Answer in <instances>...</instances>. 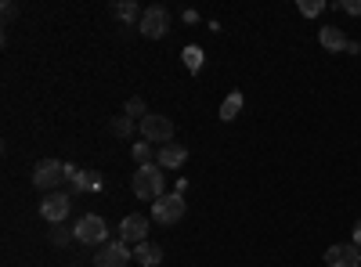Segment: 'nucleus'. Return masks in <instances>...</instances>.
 <instances>
[{"instance_id":"obj_1","label":"nucleus","mask_w":361,"mask_h":267,"mask_svg":"<svg viewBox=\"0 0 361 267\" xmlns=\"http://www.w3.org/2000/svg\"><path fill=\"white\" fill-rule=\"evenodd\" d=\"M130 188H134V195H137L141 202H156V199H163V195H166V173H163V166H159V163H145V166H137Z\"/></svg>"},{"instance_id":"obj_2","label":"nucleus","mask_w":361,"mask_h":267,"mask_svg":"<svg viewBox=\"0 0 361 267\" xmlns=\"http://www.w3.org/2000/svg\"><path fill=\"white\" fill-rule=\"evenodd\" d=\"M66 181V163L62 159H40L37 166H33V185L44 192V195H51V192H58V185Z\"/></svg>"},{"instance_id":"obj_3","label":"nucleus","mask_w":361,"mask_h":267,"mask_svg":"<svg viewBox=\"0 0 361 267\" xmlns=\"http://www.w3.org/2000/svg\"><path fill=\"white\" fill-rule=\"evenodd\" d=\"M76 242L80 246H105L109 242V224L98 213H87L76 221Z\"/></svg>"},{"instance_id":"obj_4","label":"nucleus","mask_w":361,"mask_h":267,"mask_svg":"<svg viewBox=\"0 0 361 267\" xmlns=\"http://www.w3.org/2000/svg\"><path fill=\"white\" fill-rule=\"evenodd\" d=\"M141 137L159 144V148L170 144L173 141V120H170V116H159V112H148L145 120H141Z\"/></svg>"},{"instance_id":"obj_5","label":"nucleus","mask_w":361,"mask_h":267,"mask_svg":"<svg viewBox=\"0 0 361 267\" xmlns=\"http://www.w3.org/2000/svg\"><path fill=\"white\" fill-rule=\"evenodd\" d=\"M137 29H141V37H148V40H159V37H166V33H170V11H166L163 4L145 8V15H141Z\"/></svg>"},{"instance_id":"obj_6","label":"nucleus","mask_w":361,"mask_h":267,"mask_svg":"<svg viewBox=\"0 0 361 267\" xmlns=\"http://www.w3.org/2000/svg\"><path fill=\"white\" fill-rule=\"evenodd\" d=\"M185 210H188V202H185V195H163V199H156L152 202V221H159V224H177V221H185Z\"/></svg>"},{"instance_id":"obj_7","label":"nucleus","mask_w":361,"mask_h":267,"mask_svg":"<svg viewBox=\"0 0 361 267\" xmlns=\"http://www.w3.org/2000/svg\"><path fill=\"white\" fill-rule=\"evenodd\" d=\"M69 210H73V195H69V192H51V195H44V202H40V217H44L47 224H66Z\"/></svg>"},{"instance_id":"obj_8","label":"nucleus","mask_w":361,"mask_h":267,"mask_svg":"<svg viewBox=\"0 0 361 267\" xmlns=\"http://www.w3.org/2000/svg\"><path fill=\"white\" fill-rule=\"evenodd\" d=\"M130 260H134V249L119 239L98 246V253H94V267H127Z\"/></svg>"},{"instance_id":"obj_9","label":"nucleus","mask_w":361,"mask_h":267,"mask_svg":"<svg viewBox=\"0 0 361 267\" xmlns=\"http://www.w3.org/2000/svg\"><path fill=\"white\" fill-rule=\"evenodd\" d=\"M148 228H152V221H148L145 213H130L119 221V242H127V246H141L148 242Z\"/></svg>"},{"instance_id":"obj_10","label":"nucleus","mask_w":361,"mask_h":267,"mask_svg":"<svg viewBox=\"0 0 361 267\" xmlns=\"http://www.w3.org/2000/svg\"><path fill=\"white\" fill-rule=\"evenodd\" d=\"M66 185H69L73 195L98 192V188H102V173H98V170H80V166H69V163H66Z\"/></svg>"},{"instance_id":"obj_11","label":"nucleus","mask_w":361,"mask_h":267,"mask_svg":"<svg viewBox=\"0 0 361 267\" xmlns=\"http://www.w3.org/2000/svg\"><path fill=\"white\" fill-rule=\"evenodd\" d=\"M325 263L329 267H361V249L354 242H340L325 249Z\"/></svg>"},{"instance_id":"obj_12","label":"nucleus","mask_w":361,"mask_h":267,"mask_svg":"<svg viewBox=\"0 0 361 267\" xmlns=\"http://www.w3.org/2000/svg\"><path fill=\"white\" fill-rule=\"evenodd\" d=\"M185 159H188V148H185V144H177V141L163 144L159 152H156V163H159L163 170H177V166H185Z\"/></svg>"},{"instance_id":"obj_13","label":"nucleus","mask_w":361,"mask_h":267,"mask_svg":"<svg viewBox=\"0 0 361 267\" xmlns=\"http://www.w3.org/2000/svg\"><path fill=\"white\" fill-rule=\"evenodd\" d=\"M318 40H322L325 51H347V47H350V40H347V33H343L340 25H322Z\"/></svg>"},{"instance_id":"obj_14","label":"nucleus","mask_w":361,"mask_h":267,"mask_svg":"<svg viewBox=\"0 0 361 267\" xmlns=\"http://www.w3.org/2000/svg\"><path fill=\"white\" fill-rule=\"evenodd\" d=\"M134 260H137L141 267H159V263H163V246L141 242V246H134Z\"/></svg>"},{"instance_id":"obj_15","label":"nucleus","mask_w":361,"mask_h":267,"mask_svg":"<svg viewBox=\"0 0 361 267\" xmlns=\"http://www.w3.org/2000/svg\"><path fill=\"white\" fill-rule=\"evenodd\" d=\"M112 15H116L119 22H123V25H134V22H141V15H145V11H137L134 0H116V4H112Z\"/></svg>"},{"instance_id":"obj_16","label":"nucleus","mask_w":361,"mask_h":267,"mask_svg":"<svg viewBox=\"0 0 361 267\" xmlns=\"http://www.w3.org/2000/svg\"><path fill=\"white\" fill-rule=\"evenodd\" d=\"M238 112H243V91H231V94L221 101V120H224V123H231Z\"/></svg>"},{"instance_id":"obj_17","label":"nucleus","mask_w":361,"mask_h":267,"mask_svg":"<svg viewBox=\"0 0 361 267\" xmlns=\"http://www.w3.org/2000/svg\"><path fill=\"white\" fill-rule=\"evenodd\" d=\"M130 156H134V163H137V166H145V163H156L152 141H145V137H141V141H134V144H130Z\"/></svg>"},{"instance_id":"obj_18","label":"nucleus","mask_w":361,"mask_h":267,"mask_svg":"<svg viewBox=\"0 0 361 267\" xmlns=\"http://www.w3.org/2000/svg\"><path fill=\"white\" fill-rule=\"evenodd\" d=\"M73 239H76V224H73V228H69V224H54V231H51V242H54L58 249H66Z\"/></svg>"},{"instance_id":"obj_19","label":"nucleus","mask_w":361,"mask_h":267,"mask_svg":"<svg viewBox=\"0 0 361 267\" xmlns=\"http://www.w3.org/2000/svg\"><path fill=\"white\" fill-rule=\"evenodd\" d=\"M109 130L116 134V137H134V120H130V116H112V123H109Z\"/></svg>"},{"instance_id":"obj_20","label":"nucleus","mask_w":361,"mask_h":267,"mask_svg":"<svg viewBox=\"0 0 361 267\" xmlns=\"http://www.w3.org/2000/svg\"><path fill=\"white\" fill-rule=\"evenodd\" d=\"M123 116H130V120L137 123V120H145V116H148V105H145V98H130L127 101V112Z\"/></svg>"},{"instance_id":"obj_21","label":"nucleus","mask_w":361,"mask_h":267,"mask_svg":"<svg viewBox=\"0 0 361 267\" xmlns=\"http://www.w3.org/2000/svg\"><path fill=\"white\" fill-rule=\"evenodd\" d=\"M180 58H185V66H188L192 73L202 69V47H185V54H180Z\"/></svg>"},{"instance_id":"obj_22","label":"nucleus","mask_w":361,"mask_h":267,"mask_svg":"<svg viewBox=\"0 0 361 267\" xmlns=\"http://www.w3.org/2000/svg\"><path fill=\"white\" fill-rule=\"evenodd\" d=\"M300 15H307V18H318L322 11H325V4H322V0H300Z\"/></svg>"},{"instance_id":"obj_23","label":"nucleus","mask_w":361,"mask_h":267,"mask_svg":"<svg viewBox=\"0 0 361 267\" xmlns=\"http://www.w3.org/2000/svg\"><path fill=\"white\" fill-rule=\"evenodd\" d=\"M340 8H343L347 15H361V0H340Z\"/></svg>"},{"instance_id":"obj_24","label":"nucleus","mask_w":361,"mask_h":267,"mask_svg":"<svg viewBox=\"0 0 361 267\" xmlns=\"http://www.w3.org/2000/svg\"><path fill=\"white\" fill-rule=\"evenodd\" d=\"M0 11H4V22H11V18L18 15V4H11V0H4V8H0Z\"/></svg>"},{"instance_id":"obj_25","label":"nucleus","mask_w":361,"mask_h":267,"mask_svg":"<svg viewBox=\"0 0 361 267\" xmlns=\"http://www.w3.org/2000/svg\"><path fill=\"white\" fill-rule=\"evenodd\" d=\"M350 242L361 249V221H357V224H354V231H350Z\"/></svg>"}]
</instances>
